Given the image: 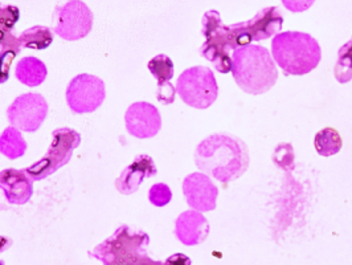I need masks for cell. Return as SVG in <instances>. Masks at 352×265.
Wrapping results in <instances>:
<instances>
[{"label":"cell","mask_w":352,"mask_h":265,"mask_svg":"<svg viewBox=\"0 0 352 265\" xmlns=\"http://www.w3.org/2000/svg\"><path fill=\"white\" fill-rule=\"evenodd\" d=\"M228 47L224 25H220L211 35L206 37V43L200 48L203 57L214 64L216 70L220 73H228L232 71V54Z\"/></svg>","instance_id":"cell-16"},{"label":"cell","mask_w":352,"mask_h":265,"mask_svg":"<svg viewBox=\"0 0 352 265\" xmlns=\"http://www.w3.org/2000/svg\"><path fill=\"white\" fill-rule=\"evenodd\" d=\"M148 71L157 78L158 88L170 84V80L174 77V63L166 54H158L148 63Z\"/></svg>","instance_id":"cell-22"},{"label":"cell","mask_w":352,"mask_h":265,"mask_svg":"<svg viewBox=\"0 0 352 265\" xmlns=\"http://www.w3.org/2000/svg\"><path fill=\"white\" fill-rule=\"evenodd\" d=\"M12 246V240L6 237V236H0V252L7 251L8 248Z\"/></svg>","instance_id":"cell-30"},{"label":"cell","mask_w":352,"mask_h":265,"mask_svg":"<svg viewBox=\"0 0 352 265\" xmlns=\"http://www.w3.org/2000/svg\"><path fill=\"white\" fill-rule=\"evenodd\" d=\"M272 54L285 74L303 76L314 71L320 63V45L305 32H282L272 43Z\"/></svg>","instance_id":"cell-3"},{"label":"cell","mask_w":352,"mask_h":265,"mask_svg":"<svg viewBox=\"0 0 352 265\" xmlns=\"http://www.w3.org/2000/svg\"><path fill=\"white\" fill-rule=\"evenodd\" d=\"M48 116V104L38 93H25L7 109L10 124L20 131L34 133Z\"/></svg>","instance_id":"cell-10"},{"label":"cell","mask_w":352,"mask_h":265,"mask_svg":"<svg viewBox=\"0 0 352 265\" xmlns=\"http://www.w3.org/2000/svg\"><path fill=\"white\" fill-rule=\"evenodd\" d=\"M273 162L283 171H290L294 169V150L292 143H280L274 153Z\"/></svg>","instance_id":"cell-25"},{"label":"cell","mask_w":352,"mask_h":265,"mask_svg":"<svg viewBox=\"0 0 352 265\" xmlns=\"http://www.w3.org/2000/svg\"><path fill=\"white\" fill-rule=\"evenodd\" d=\"M150 237L143 231L121 226L109 239L89 252V255L106 265L157 264L148 257L146 248Z\"/></svg>","instance_id":"cell-4"},{"label":"cell","mask_w":352,"mask_h":265,"mask_svg":"<svg viewBox=\"0 0 352 265\" xmlns=\"http://www.w3.org/2000/svg\"><path fill=\"white\" fill-rule=\"evenodd\" d=\"M314 1L316 0H282V4L292 12H303L309 10Z\"/></svg>","instance_id":"cell-28"},{"label":"cell","mask_w":352,"mask_h":265,"mask_svg":"<svg viewBox=\"0 0 352 265\" xmlns=\"http://www.w3.org/2000/svg\"><path fill=\"white\" fill-rule=\"evenodd\" d=\"M220 25H223L220 14L214 10L208 11L204 17H203V35H211L214 30H217Z\"/></svg>","instance_id":"cell-27"},{"label":"cell","mask_w":352,"mask_h":265,"mask_svg":"<svg viewBox=\"0 0 352 265\" xmlns=\"http://www.w3.org/2000/svg\"><path fill=\"white\" fill-rule=\"evenodd\" d=\"M21 51L16 36L10 32L6 40L0 44V84L10 78V71L14 60Z\"/></svg>","instance_id":"cell-20"},{"label":"cell","mask_w":352,"mask_h":265,"mask_svg":"<svg viewBox=\"0 0 352 265\" xmlns=\"http://www.w3.org/2000/svg\"><path fill=\"white\" fill-rule=\"evenodd\" d=\"M342 137L334 127H324L318 131L314 140V146L317 153L322 157H331L340 151L342 149Z\"/></svg>","instance_id":"cell-21"},{"label":"cell","mask_w":352,"mask_h":265,"mask_svg":"<svg viewBox=\"0 0 352 265\" xmlns=\"http://www.w3.org/2000/svg\"><path fill=\"white\" fill-rule=\"evenodd\" d=\"M18 39L21 48L41 51L51 47L53 43V32L48 27L36 25L30 30H25Z\"/></svg>","instance_id":"cell-19"},{"label":"cell","mask_w":352,"mask_h":265,"mask_svg":"<svg viewBox=\"0 0 352 265\" xmlns=\"http://www.w3.org/2000/svg\"><path fill=\"white\" fill-rule=\"evenodd\" d=\"M148 199L150 202L157 206V207H163L166 204H168L173 199V191L171 189L164 184V183H157L150 189L148 193Z\"/></svg>","instance_id":"cell-26"},{"label":"cell","mask_w":352,"mask_h":265,"mask_svg":"<svg viewBox=\"0 0 352 265\" xmlns=\"http://www.w3.org/2000/svg\"><path fill=\"white\" fill-rule=\"evenodd\" d=\"M53 18L54 34L68 41L84 39L93 27V14L81 0H68L64 6L56 7Z\"/></svg>","instance_id":"cell-8"},{"label":"cell","mask_w":352,"mask_h":265,"mask_svg":"<svg viewBox=\"0 0 352 265\" xmlns=\"http://www.w3.org/2000/svg\"><path fill=\"white\" fill-rule=\"evenodd\" d=\"M183 194L192 210L208 212L216 209L219 189L207 174L194 173L184 179Z\"/></svg>","instance_id":"cell-12"},{"label":"cell","mask_w":352,"mask_h":265,"mask_svg":"<svg viewBox=\"0 0 352 265\" xmlns=\"http://www.w3.org/2000/svg\"><path fill=\"white\" fill-rule=\"evenodd\" d=\"M27 151V142L20 130L11 126L7 127L0 136V153L8 159H18Z\"/></svg>","instance_id":"cell-18"},{"label":"cell","mask_w":352,"mask_h":265,"mask_svg":"<svg viewBox=\"0 0 352 265\" xmlns=\"http://www.w3.org/2000/svg\"><path fill=\"white\" fill-rule=\"evenodd\" d=\"M34 182L25 170L6 169L0 171V189L11 204H25L34 195Z\"/></svg>","instance_id":"cell-13"},{"label":"cell","mask_w":352,"mask_h":265,"mask_svg":"<svg viewBox=\"0 0 352 265\" xmlns=\"http://www.w3.org/2000/svg\"><path fill=\"white\" fill-rule=\"evenodd\" d=\"M157 173L158 170L153 158L142 154L124 169L122 174L116 180V187L121 194H134L138 191L146 178L154 177Z\"/></svg>","instance_id":"cell-14"},{"label":"cell","mask_w":352,"mask_h":265,"mask_svg":"<svg viewBox=\"0 0 352 265\" xmlns=\"http://www.w3.org/2000/svg\"><path fill=\"white\" fill-rule=\"evenodd\" d=\"M210 233L208 220L200 211H186L176 219L175 235L184 246H197L203 243Z\"/></svg>","instance_id":"cell-15"},{"label":"cell","mask_w":352,"mask_h":265,"mask_svg":"<svg viewBox=\"0 0 352 265\" xmlns=\"http://www.w3.org/2000/svg\"><path fill=\"white\" fill-rule=\"evenodd\" d=\"M81 136L69 127H60L52 133V142L40 160L24 169L35 180L45 179L71 160L73 151L80 146Z\"/></svg>","instance_id":"cell-5"},{"label":"cell","mask_w":352,"mask_h":265,"mask_svg":"<svg viewBox=\"0 0 352 265\" xmlns=\"http://www.w3.org/2000/svg\"><path fill=\"white\" fill-rule=\"evenodd\" d=\"M105 83L93 74L76 76L67 89V103L73 113H93L105 101Z\"/></svg>","instance_id":"cell-9"},{"label":"cell","mask_w":352,"mask_h":265,"mask_svg":"<svg viewBox=\"0 0 352 265\" xmlns=\"http://www.w3.org/2000/svg\"><path fill=\"white\" fill-rule=\"evenodd\" d=\"M232 73L236 84L252 96L264 94L278 80V70L269 51L249 44L232 52Z\"/></svg>","instance_id":"cell-2"},{"label":"cell","mask_w":352,"mask_h":265,"mask_svg":"<svg viewBox=\"0 0 352 265\" xmlns=\"http://www.w3.org/2000/svg\"><path fill=\"white\" fill-rule=\"evenodd\" d=\"M124 124L129 134L140 140L155 137L162 127L158 107L148 103H135L124 114Z\"/></svg>","instance_id":"cell-11"},{"label":"cell","mask_w":352,"mask_h":265,"mask_svg":"<svg viewBox=\"0 0 352 265\" xmlns=\"http://www.w3.org/2000/svg\"><path fill=\"white\" fill-rule=\"evenodd\" d=\"M15 74L20 83L32 88L44 83L48 71L41 60L36 57H23L16 65Z\"/></svg>","instance_id":"cell-17"},{"label":"cell","mask_w":352,"mask_h":265,"mask_svg":"<svg viewBox=\"0 0 352 265\" xmlns=\"http://www.w3.org/2000/svg\"><path fill=\"white\" fill-rule=\"evenodd\" d=\"M195 163L204 174L227 184L247 171L249 150L245 142L237 137L212 134L196 147Z\"/></svg>","instance_id":"cell-1"},{"label":"cell","mask_w":352,"mask_h":265,"mask_svg":"<svg viewBox=\"0 0 352 265\" xmlns=\"http://www.w3.org/2000/svg\"><path fill=\"white\" fill-rule=\"evenodd\" d=\"M282 24L283 18L280 10L277 7H267L249 21L227 25L230 50L234 51L249 45L252 41L269 39L281 31Z\"/></svg>","instance_id":"cell-6"},{"label":"cell","mask_w":352,"mask_h":265,"mask_svg":"<svg viewBox=\"0 0 352 265\" xmlns=\"http://www.w3.org/2000/svg\"><path fill=\"white\" fill-rule=\"evenodd\" d=\"M335 78L340 84H347L352 80V39L338 52V61L334 70Z\"/></svg>","instance_id":"cell-23"},{"label":"cell","mask_w":352,"mask_h":265,"mask_svg":"<svg viewBox=\"0 0 352 265\" xmlns=\"http://www.w3.org/2000/svg\"><path fill=\"white\" fill-rule=\"evenodd\" d=\"M176 88H174L171 84H167L162 88H158V100L160 103L168 105L175 101Z\"/></svg>","instance_id":"cell-29"},{"label":"cell","mask_w":352,"mask_h":265,"mask_svg":"<svg viewBox=\"0 0 352 265\" xmlns=\"http://www.w3.org/2000/svg\"><path fill=\"white\" fill-rule=\"evenodd\" d=\"M20 19V10L15 6L0 3V44L6 40Z\"/></svg>","instance_id":"cell-24"},{"label":"cell","mask_w":352,"mask_h":265,"mask_svg":"<svg viewBox=\"0 0 352 265\" xmlns=\"http://www.w3.org/2000/svg\"><path fill=\"white\" fill-rule=\"evenodd\" d=\"M176 92L187 105L195 109H207L216 101L219 87L210 68L194 67L179 76Z\"/></svg>","instance_id":"cell-7"}]
</instances>
